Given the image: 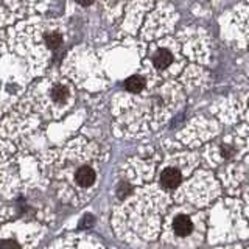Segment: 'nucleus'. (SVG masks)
I'll use <instances>...</instances> for the list:
<instances>
[{"mask_svg":"<svg viewBox=\"0 0 249 249\" xmlns=\"http://www.w3.org/2000/svg\"><path fill=\"white\" fill-rule=\"evenodd\" d=\"M47 45H49L50 49H58V47L61 45V36L56 33L49 35L47 36Z\"/></svg>","mask_w":249,"mask_h":249,"instance_id":"nucleus-7","label":"nucleus"},{"mask_svg":"<svg viewBox=\"0 0 249 249\" xmlns=\"http://www.w3.org/2000/svg\"><path fill=\"white\" fill-rule=\"evenodd\" d=\"M182 181V176H181V171L176 170V168H165L162 171L160 175V184L165 187V189H175Z\"/></svg>","mask_w":249,"mask_h":249,"instance_id":"nucleus-1","label":"nucleus"},{"mask_svg":"<svg viewBox=\"0 0 249 249\" xmlns=\"http://www.w3.org/2000/svg\"><path fill=\"white\" fill-rule=\"evenodd\" d=\"M0 249H22V246L14 238H3L0 240Z\"/></svg>","mask_w":249,"mask_h":249,"instance_id":"nucleus-5","label":"nucleus"},{"mask_svg":"<svg viewBox=\"0 0 249 249\" xmlns=\"http://www.w3.org/2000/svg\"><path fill=\"white\" fill-rule=\"evenodd\" d=\"M93 2V0H78V3H81V5H90Z\"/></svg>","mask_w":249,"mask_h":249,"instance_id":"nucleus-8","label":"nucleus"},{"mask_svg":"<svg viewBox=\"0 0 249 249\" xmlns=\"http://www.w3.org/2000/svg\"><path fill=\"white\" fill-rule=\"evenodd\" d=\"M52 95H53L54 101H64L67 98V95H69V92L64 88H61V86H59V88H54L52 90Z\"/></svg>","mask_w":249,"mask_h":249,"instance_id":"nucleus-6","label":"nucleus"},{"mask_svg":"<svg viewBox=\"0 0 249 249\" xmlns=\"http://www.w3.org/2000/svg\"><path fill=\"white\" fill-rule=\"evenodd\" d=\"M124 88L129 92H140L145 88V81H143V78H140V76H131L126 80V83H124Z\"/></svg>","mask_w":249,"mask_h":249,"instance_id":"nucleus-4","label":"nucleus"},{"mask_svg":"<svg viewBox=\"0 0 249 249\" xmlns=\"http://www.w3.org/2000/svg\"><path fill=\"white\" fill-rule=\"evenodd\" d=\"M193 231V223L189 216L179 215L173 220V232L178 237H187Z\"/></svg>","mask_w":249,"mask_h":249,"instance_id":"nucleus-2","label":"nucleus"},{"mask_svg":"<svg viewBox=\"0 0 249 249\" xmlns=\"http://www.w3.org/2000/svg\"><path fill=\"white\" fill-rule=\"evenodd\" d=\"M171 61H173V56H171V53L167 52V50H160L154 56V66L159 67V69H165L167 66L171 64Z\"/></svg>","mask_w":249,"mask_h":249,"instance_id":"nucleus-3","label":"nucleus"}]
</instances>
